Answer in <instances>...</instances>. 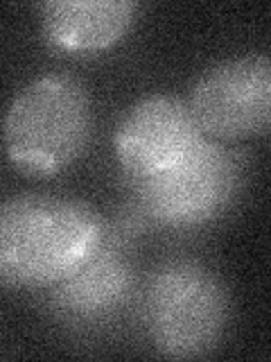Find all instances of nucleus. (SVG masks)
<instances>
[{"label": "nucleus", "mask_w": 271, "mask_h": 362, "mask_svg": "<svg viewBox=\"0 0 271 362\" xmlns=\"http://www.w3.org/2000/svg\"><path fill=\"white\" fill-rule=\"evenodd\" d=\"M104 222L88 204L28 192L0 204V283L52 288L93 254Z\"/></svg>", "instance_id": "f257e3e1"}, {"label": "nucleus", "mask_w": 271, "mask_h": 362, "mask_svg": "<svg viewBox=\"0 0 271 362\" xmlns=\"http://www.w3.org/2000/svg\"><path fill=\"white\" fill-rule=\"evenodd\" d=\"M5 147L9 161L32 177L59 175L86 150L93 111L75 77L50 73L30 82L7 109Z\"/></svg>", "instance_id": "f03ea898"}, {"label": "nucleus", "mask_w": 271, "mask_h": 362, "mask_svg": "<svg viewBox=\"0 0 271 362\" xmlns=\"http://www.w3.org/2000/svg\"><path fill=\"white\" fill-rule=\"evenodd\" d=\"M145 326L169 358H199L222 342L231 301L222 279L195 258L158 265L145 288Z\"/></svg>", "instance_id": "7ed1b4c3"}, {"label": "nucleus", "mask_w": 271, "mask_h": 362, "mask_svg": "<svg viewBox=\"0 0 271 362\" xmlns=\"http://www.w3.org/2000/svg\"><path fill=\"white\" fill-rule=\"evenodd\" d=\"M240 177L237 156L206 136L172 168L129 179V184L150 220L172 229H190L210 222L229 206Z\"/></svg>", "instance_id": "20e7f679"}, {"label": "nucleus", "mask_w": 271, "mask_h": 362, "mask_svg": "<svg viewBox=\"0 0 271 362\" xmlns=\"http://www.w3.org/2000/svg\"><path fill=\"white\" fill-rule=\"evenodd\" d=\"M188 107L203 136L244 141L263 136L271 120V64L267 54H244L206 71Z\"/></svg>", "instance_id": "39448f33"}, {"label": "nucleus", "mask_w": 271, "mask_h": 362, "mask_svg": "<svg viewBox=\"0 0 271 362\" xmlns=\"http://www.w3.org/2000/svg\"><path fill=\"white\" fill-rule=\"evenodd\" d=\"M203 139L188 102L158 93L127 111L116 132V152L127 179H140L172 168Z\"/></svg>", "instance_id": "423d86ee"}, {"label": "nucleus", "mask_w": 271, "mask_h": 362, "mask_svg": "<svg viewBox=\"0 0 271 362\" xmlns=\"http://www.w3.org/2000/svg\"><path fill=\"white\" fill-rule=\"evenodd\" d=\"M133 283V267L122 243L104 229L93 254L52 286V303L66 322H104L127 305Z\"/></svg>", "instance_id": "0eeeda50"}, {"label": "nucleus", "mask_w": 271, "mask_h": 362, "mask_svg": "<svg viewBox=\"0 0 271 362\" xmlns=\"http://www.w3.org/2000/svg\"><path fill=\"white\" fill-rule=\"evenodd\" d=\"M138 5L131 0H52L41 7L43 37L66 52H97L118 43Z\"/></svg>", "instance_id": "6e6552de"}]
</instances>
